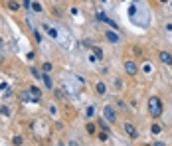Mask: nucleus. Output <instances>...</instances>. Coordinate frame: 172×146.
Listing matches in <instances>:
<instances>
[{
    "label": "nucleus",
    "mask_w": 172,
    "mask_h": 146,
    "mask_svg": "<svg viewBox=\"0 0 172 146\" xmlns=\"http://www.w3.org/2000/svg\"><path fill=\"white\" fill-rule=\"evenodd\" d=\"M162 101L158 97H150L148 99V114L152 117V119H160V114H162Z\"/></svg>",
    "instance_id": "f257e3e1"
},
{
    "label": "nucleus",
    "mask_w": 172,
    "mask_h": 146,
    "mask_svg": "<svg viewBox=\"0 0 172 146\" xmlns=\"http://www.w3.org/2000/svg\"><path fill=\"white\" fill-rule=\"evenodd\" d=\"M123 130H125V132H127V136L129 138H137V136H139V132H137V128H135V125L133 123H123Z\"/></svg>",
    "instance_id": "f03ea898"
},
{
    "label": "nucleus",
    "mask_w": 172,
    "mask_h": 146,
    "mask_svg": "<svg viewBox=\"0 0 172 146\" xmlns=\"http://www.w3.org/2000/svg\"><path fill=\"white\" fill-rule=\"evenodd\" d=\"M103 117H105V119L109 120V123H115V120H117V113H115V109L109 107V105H107V107H103Z\"/></svg>",
    "instance_id": "7ed1b4c3"
},
{
    "label": "nucleus",
    "mask_w": 172,
    "mask_h": 146,
    "mask_svg": "<svg viewBox=\"0 0 172 146\" xmlns=\"http://www.w3.org/2000/svg\"><path fill=\"white\" fill-rule=\"evenodd\" d=\"M125 71H127V75H137V73H139V67H137V63H135L133 59H127L125 61Z\"/></svg>",
    "instance_id": "20e7f679"
},
{
    "label": "nucleus",
    "mask_w": 172,
    "mask_h": 146,
    "mask_svg": "<svg viewBox=\"0 0 172 146\" xmlns=\"http://www.w3.org/2000/svg\"><path fill=\"white\" fill-rule=\"evenodd\" d=\"M105 38L109 40L111 43H119V42H121V36H119L117 32H113V30H107V32H105Z\"/></svg>",
    "instance_id": "39448f33"
},
{
    "label": "nucleus",
    "mask_w": 172,
    "mask_h": 146,
    "mask_svg": "<svg viewBox=\"0 0 172 146\" xmlns=\"http://www.w3.org/2000/svg\"><path fill=\"white\" fill-rule=\"evenodd\" d=\"M158 59H160L164 65H172V54H168V51H160V54H158Z\"/></svg>",
    "instance_id": "423d86ee"
},
{
    "label": "nucleus",
    "mask_w": 172,
    "mask_h": 146,
    "mask_svg": "<svg viewBox=\"0 0 172 146\" xmlns=\"http://www.w3.org/2000/svg\"><path fill=\"white\" fill-rule=\"evenodd\" d=\"M6 6H8V10H10V12H18V10H20L18 0H8V2H6Z\"/></svg>",
    "instance_id": "0eeeda50"
},
{
    "label": "nucleus",
    "mask_w": 172,
    "mask_h": 146,
    "mask_svg": "<svg viewBox=\"0 0 172 146\" xmlns=\"http://www.w3.org/2000/svg\"><path fill=\"white\" fill-rule=\"evenodd\" d=\"M95 89H97V95H105L107 93V85L103 81H99L97 85H95Z\"/></svg>",
    "instance_id": "6e6552de"
},
{
    "label": "nucleus",
    "mask_w": 172,
    "mask_h": 146,
    "mask_svg": "<svg viewBox=\"0 0 172 146\" xmlns=\"http://www.w3.org/2000/svg\"><path fill=\"white\" fill-rule=\"evenodd\" d=\"M42 81H44V85L48 87V89H51V79H50V75H48V73H44V75H42Z\"/></svg>",
    "instance_id": "1a4fd4ad"
},
{
    "label": "nucleus",
    "mask_w": 172,
    "mask_h": 146,
    "mask_svg": "<svg viewBox=\"0 0 172 146\" xmlns=\"http://www.w3.org/2000/svg\"><path fill=\"white\" fill-rule=\"evenodd\" d=\"M30 93H32L34 99H40V97H42V91H40L38 87H30Z\"/></svg>",
    "instance_id": "9d476101"
},
{
    "label": "nucleus",
    "mask_w": 172,
    "mask_h": 146,
    "mask_svg": "<svg viewBox=\"0 0 172 146\" xmlns=\"http://www.w3.org/2000/svg\"><path fill=\"white\" fill-rule=\"evenodd\" d=\"M44 30H46V32H48V34H50V36H51V38H54V40L57 38V32H56V30H54V28H51V26H46V24H44Z\"/></svg>",
    "instance_id": "9b49d317"
},
{
    "label": "nucleus",
    "mask_w": 172,
    "mask_h": 146,
    "mask_svg": "<svg viewBox=\"0 0 172 146\" xmlns=\"http://www.w3.org/2000/svg\"><path fill=\"white\" fill-rule=\"evenodd\" d=\"M85 114H87V119L95 117V105H89V107H87V111H85Z\"/></svg>",
    "instance_id": "f8f14e48"
},
{
    "label": "nucleus",
    "mask_w": 172,
    "mask_h": 146,
    "mask_svg": "<svg viewBox=\"0 0 172 146\" xmlns=\"http://www.w3.org/2000/svg\"><path fill=\"white\" fill-rule=\"evenodd\" d=\"M160 125H152V126H150V132H152V134H160Z\"/></svg>",
    "instance_id": "ddd939ff"
},
{
    "label": "nucleus",
    "mask_w": 172,
    "mask_h": 146,
    "mask_svg": "<svg viewBox=\"0 0 172 146\" xmlns=\"http://www.w3.org/2000/svg\"><path fill=\"white\" fill-rule=\"evenodd\" d=\"M99 140H101V142H107V140H109V134H107V130L99 132Z\"/></svg>",
    "instance_id": "4468645a"
},
{
    "label": "nucleus",
    "mask_w": 172,
    "mask_h": 146,
    "mask_svg": "<svg viewBox=\"0 0 172 146\" xmlns=\"http://www.w3.org/2000/svg\"><path fill=\"white\" fill-rule=\"evenodd\" d=\"M99 126H101L103 130H109V123H107V119H101V120H99Z\"/></svg>",
    "instance_id": "2eb2a0df"
},
{
    "label": "nucleus",
    "mask_w": 172,
    "mask_h": 146,
    "mask_svg": "<svg viewBox=\"0 0 172 146\" xmlns=\"http://www.w3.org/2000/svg\"><path fill=\"white\" fill-rule=\"evenodd\" d=\"M42 71H44V73H50V71H51V63H48V61H46V63L42 65Z\"/></svg>",
    "instance_id": "dca6fc26"
},
{
    "label": "nucleus",
    "mask_w": 172,
    "mask_h": 146,
    "mask_svg": "<svg viewBox=\"0 0 172 146\" xmlns=\"http://www.w3.org/2000/svg\"><path fill=\"white\" fill-rule=\"evenodd\" d=\"M30 73H32V77H34V79H40V77H42V75H40V71L36 69V67H32V69H30Z\"/></svg>",
    "instance_id": "f3484780"
},
{
    "label": "nucleus",
    "mask_w": 172,
    "mask_h": 146,
    "mask_svg": "<svg viewBox=\"0 0 172 146\" xmlns=\"http://www.w3.org/2000/svg\"><path fill=\"white\" fill-rule=\"evenodd\" d=\"M93 51H95V55H97V59H103V51H101L99 48H95V45H93Z\"/></svg>",
    "instance_id": "a211bd4d"
},
{
    "label": "nucleus",
    "mask_w": 172,
    "mask_h": 146,
    "mask_svg": "<svg viewBox=\"0 0 172 146\" xmlns=\"http://www.w3.org/2000/svg\"><path fill=\"white\" fill-rule=\"evenodd\" d=\"M87 132H89V134H93V132H95V125H93V123H87Z\"/></svg>",
    "instance_id": "6ab92c4d"
},
{
    "label": "nucleus",
    "mask_w": 172,
    "mask_h": 146,
    "mask_svg": "<svg viewBox=\"0 0 172 146\" xmlns=\"http://www.w3.org/2000/svg\"><path fill=\"white\" fill-rule=\"evenodd\" d=\"M22 136H14V138H12V144H22Z\"/></svg>",
    "instance_id": "aec40b11"
},
{
    "label": "nucleus",
    "mask_w": 172,
    "mask_h": 146,
    "mask_svg": "<svg viewBox=\"0 0 172 146\" xmlns=\"http://www.w3.org/2000/svg\"><path fill=\"white\" fill-rule=\"evenodd\" d=\"M32 8H34V12H42V6L38 2H32Z\"/></svg>",
    "instance_id": "412c9836"
},
{
    "label": "nucleus",
    "mask_w": 172,
    "mask_h": 146,
    "mask_svg": "<svg viewBox=\"0 0 172 146\" xmlns=\"http://www.w3.org/2000/svg\"><path fill=\"white\" fill-rule=\"evenodd\" d=\"M22 4H24V10H30V6H32V2H30V0H22Z\"/></svg>",
    "instance_id": "4be33fe9"
},
{
    "label": "nucleus",
    "mask_w": 172,
    "mask_h": 146,
    "mask_svg": "<svg viewBox=\"0 0 172 146\" xmlns=\"http://www.w3.org/2000/svg\"><path fill=\"white\" fill-rule=\"evenodd\" d=\"M158 2H162V4H166V2H168V0H158Z\"/></svg>",
    "instance_id": "5701e85b"
},
{
    "label": "nucleus",
    "mask_w": 172,
    "mask_h": 146,
    "mask_svg": "<svg viewBox=\"0 0 172 146\" xmlns=\"http://www.w3.org/2000/svg\"><path fill=\"white\" fill-rule=\"evenodd\" d=\"M101 2H107V0H101Z\"/></svg>",
    "instance_id": "b1692460"
},
{
    "label": "nucleus",
    "mask_w": 172,
    "mask_h": 146,
    "mask_svg": "<svg viewBox=\"0 0 172 146\" xmlns=\"http://www.w3.org/2000/svg\"><path fill=\"white\" fill-rule=\"evenodd\" d=\"M0 43H2V40H0Z\"/></svg>",
    "instance_id": "393cba45"
}]
</instances>
